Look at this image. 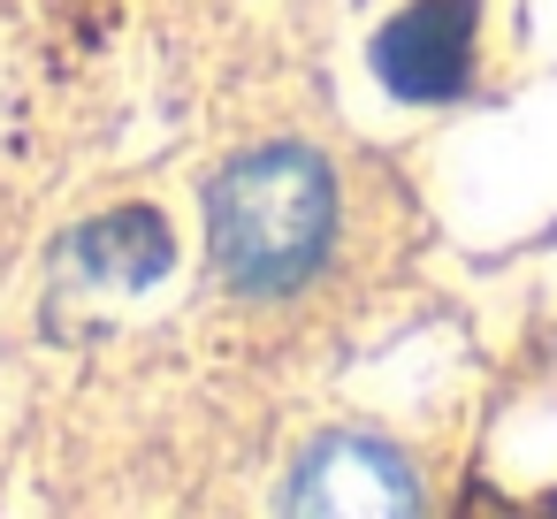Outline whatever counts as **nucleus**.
Masks as SVG:
<instances>
[{
	"instance_id": "obj_3",
	"label": "nucleus",
	"mask_w": 557,
	"mask_h": 519,
	"mask_svg": "<svg viewBox=\"0 0 557 519\" xmlns=\"http://www.w3.org/2000/svg\"><path fill=\"white\" fill-rule=\"evenodd\" d=\"M290 511H367V519H389V511H420V481L412 466L374 443V435H321L298 466H290V489H283Z\"/></svg>"
},
{
	"instance_id": "obj_4",
	"label": "nucleus",
	"mask_w": 557,
	"mask_h": 519,
	"mask_svg": "<svg viewBox=\"0 0 557 519\" xmlns=\"http://www.w3.org/2000/svg\"><path fill=\"white\" fill-rule=\"evenodd\" d=\"M169 260H176V245H169V222L153 207H123L62 245V268L85 275L92 291H146L169 275Z\"/></svg>"
},
{
	"instance_id": "obj_2",
	"label": "nucleus",
	"mask_w": 557,
	"mask_h": 519,
	"mask_svg": "<svg viewBox=\"0 0 557 519\" xmlns=\"http://www.w3.org/2000/svg\"><path fill=\"white\" fill-rule=\"evenodd\" d=\"M473 24H481V0H412L374 39V77L412 108L458 100L473 77Z\"/></svg>"
},
{
	"instance_id": "obj_1",
	"label": "nucleus",
	"mask_w": 557,
	"mask_h": 519,
	"mask_svg": "<svg viewBox=\"0 0 557 519\" xmlns=\"http://www.w3.org/2000/svg\"><path fill=\"white\" fill-rule=\"evenodd\" d=\"M207 237L237 291H298L336 237L329 161L306 146H252L207 191Z\"/></svg>"
}]
</instances>
